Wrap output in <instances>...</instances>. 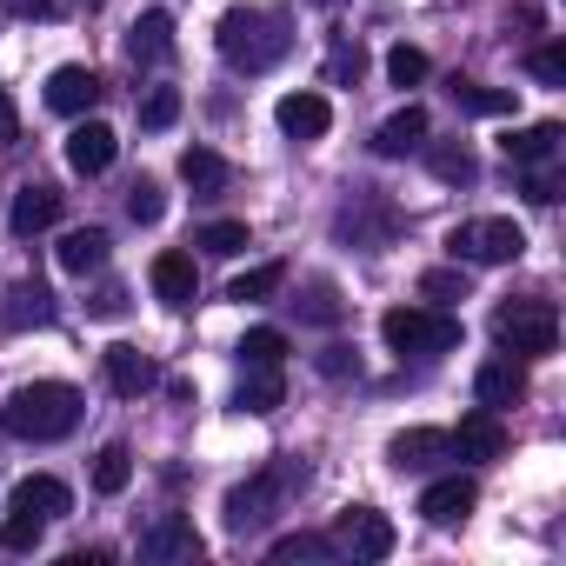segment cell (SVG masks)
I'll return each mask as SVG.
<instances>
[{
  "mask_svg": "<svg viewBox=\"0 0 566 566\" xmlns=\"http://www.w3.org/2000/svg\"><path fill=\"white\" fill-rule=\"evenodd\" d=\"M213 41H220V61L233 74H266L294 54V21L280 8H227Z\"/></svg>",
  "mask_w": 566,
  "mask_h": 566,
  "instance_id": "cell-1",
  "label": "cell"
},
{
  "mask_svg": "<svg viewBox=\"0 0 566 566\" xmlns=\"http://www.w3.org/2000/svg\"><path fill=\"white\" fill-rule=\"evenodd\" d=\"M74 427H81V387L67 380H28L0 407V433L14 440H67Z\"/></svg>",
  "mask_w": 566,
  "mask_h": 566,
  "instance_id": "cell-2",
  "label": "cell"
},
{
  "mask_svg": "<svg viewBox=\"0 0 566 566\" xmlns=\"http://www.w3.org/2000/svg\"><path fill=\"white\" fill-rule=\"evenodd\" d=\"M301 486H307V467H301V460H273V467H260L253 480H240V486L227 493V506H220V513H227V533H260Z\"/></svg>",
  "mask_w": 566,
  "mask_h": 566,
  "instance_id": "cell-3",
  "label": "cell"
},
{
  "mask_svg": "<svg viewBox=\"0 0 566 566\" xmlns=\"http://www.w3.org/2000/svg\"><path fill=\"white\" fill-rule=\"evenodd\" d=\"M380 340L394 354H453L460 347V321L447 307H387L380 314Z\"/></svg>",
  "mask_w": 566,
  "mask_h": 566,
  "instance_id": "cell-4",
  "label": "cell"
},
{
  "mask_svg": "<svg viewBox=\"0 0 566 566\" xmlns=\"http://www.w3.org/2000/svg\"><path fill=\"white\" fill-rule=\"evenodd\" d=\"M493 340L520 360H546L559 347V307L553 301H506L493 314Z\"/></svg>",
  "mask_w": 566,
  "mask_h": 566,
  "instance_id": "cell-5",
  "label": "cell"
},
{
  "mask_svg": "<svg viewBox=\"0 0 566 566\" xmlns=\"http://www.w3.org/2000/svg\"><path fill=\"white\" fill-rule=\"evenodd\" d=\"M447 247H453V260L506 266V260H520V253H526V227H520V220H506V213H486V220H460V227L447 233Z\"/></svg>",
  "mask_w": 566,
  "mask_h": 566,
  "instance_id": "cell-6",
  "label": "cell"
},
{
  "mask_svg": "<svg viewBox=\"0 0 566 566\" xmlns=\"http://www.w3.org/2000/svg\"><path fill=\"white\" fill-rule=\"evenodd\" d=\"M140 559L147 566H193L200 559V533L187 513H160L154 526H140Z\"/></svg>",
  "mask_w": 566,
  "mask_h": 566,
  "instance_id": "cell-7",
  "label": "cell"
},
{
  "mask_svg": "<svg viewBox=\"0 0 566 566\" xmlns=\"http://www.w3.org/2000/svg\"><path fill=\"white\" fill-rule=\"evenodd\" d=\"M394 520L380 506H340V539L334 546H354V559H387L394 553Z\"/></svg>",
  "mask_w": 566,
  "mask_h": 566,
  "instance_id": "cell-8",
  "label": "cell"
},
{
  "mask_svg": "<svg viewBox=\"0 0 566 566\" xmlns=\"http://www.w3.org/2000/svg\"><path fill=\"white\" fill-rule=\"evenodd\" d=\"M387 460H394L400 473H427V467L453 460V433H447V427H407V433L387 440Z\"/></svg>",
  "mask_w": 566,
  "mask_h": 566,
  "instance_id": "cell-9",
  "label": "cell"
},
{
  "mask_svg": "<svg viewBox=\"0 0 566 566\" xmlns=\"http://www.w3.org/2000/svg\"><path fill=\"white\" fill-rule=\"evenodd\" d=\"M0 327L8 334H28V327H54V294L41 280H14L8 294H0Z\"/></svg>",
  "mask_w": 566,
  "mask_h": 566,
  "instance_id": "cell-10",
  "label": "cell"
},
{
  "mask_svg": "<svg viewBox=\"0 0 566 566\" xmlns=\"http://www.w3.org/2000/svg\"><path fill=\"white\" fill-rule=\"evenodd\" d=\"M114 154H120V134H114L107 120H81V127L67 134V167H74V174H87V180H94V174H107V167H114Z\"/></svg>",
  "mask_w": 566,
  "mask_h": 566,
  "instance_id": "cell-11",
  "label": "cell"
},
{
  "mask_svg": "<svg viewBox=\"0 0 566 566\" xmlns=\"http://www.w3.org/2000/svg\"><path fill=\"white\" fill-rule=\"evenodd\" d=\"M473 506H480V486H473L467 473H447V480H433V486L420 493V520H433V526H460Z\"/></svg>",
  "mask_w": 566,
  "mask_h": 566,
  "instance_id": "cell-12",
  "label": "cell"
},
{
  "mask_svg": "<svg viewBox=\"0 0 566 566\" xmlns=\"http://www.w3.org/2000/svg\"><path fill=\"white\" fill-rule=\"evenodd\" d=\"M147 280H154V294H160V307H193V294H200V273H193V253H154V266H147Z\"/></svg>",
  "mask_w": 566,
  "mask_h": 566,
  "instance_id": "cell-13",
  "label": "cell"
},
{
  "mask_svg": "<svg viewBox=\"0 0 566 566\" xmlns=\"http://www.w3.org/2000/svg\"><path fill=\"white\" fill-rule=\"evenodd\" d=\"M101 94H107V87H101L94 67H54V74H48V107H54V114H94Z\"/></svg>",
  "mask_w": 566,
  "mask_h": 566,
  "instance_id": "cell-14",
  "label": "cell"
},
{
  "mask_svg": "<svg viewBox=\"0 0 566 566\" xmlns=\"http://www.w3.org/2000/svg\"><path fill=\"white\" fill-rule=\"evenodd\" d=\"M101 374H107V387L120 394V400H140L160 374H154V360L140 354V347H127V340H114L107 354H101Z\"/></svg>",
  "mask_w": 566,
  "mask_h": 566,
  "instance_id": "cell-15",
  "label": "cell"
},
{
  "mask_svg": "<svg viewBox=\"0 0 566 566\" xmlns=\"http://www.w3.org/2000/svg\"><path fill=\"white\" fill-rule=\"evenodd\" d=\"M473 394H480V407H520L526 400V367L513 360V354H500V360H486L480 374H473Z\"/></svg>",
  "mask_w": 566,
  "mask_h": 566,
  "instance_id": "cell-16",
  "label": "cell"
},
{
  "mask_svg": "<svg viewBox=\"0 0 566 566\" xmlns=\"http://www.w3.org/2000/svg\"><path fill=\"white\" fill-rule=\"evenodd\" d=\"M273 120H280L287 140H321L334 127V107H327V94H287V101L273 107Z\"/></svg>",
  "mask_w": 566,
  "mask_h": 566,
  "instance_id": "cell-17",
  "label": "cell"
},
{
  "mask_svg": "<svg viewBox=\"0 0 566 566\" xmlns=\"http://www.w3.org/2000/svg\"><path fill=\"white\" fill-rule=\"evenodd\" d=\"M559 140H566L559 120H533V127H513V134L500 140V154H506L513 167H546V160L559 154Z\"/></svg>",
  "mask_w": 566,
  "mask_h": 566,
  "instance_id": "cell-18",
  "label": "cell"
},
{
  "mask_svg": "<svg viewBox=\"0 0 566 566\" xmlns=\"http://www.w3.org/2000/svg\"><path fill=\"white\" fill-rule=\"evenodd\" d=\"M54 220H61V193H54V187H41V180H34V187H21V193H14V207H8L14 240H34V233H48Z\"/></svg>",
  "mask_w": 566,
  "mask_h": 566,
  "instance_id": "cell-19",
  "label": "cell"
},
{
  "mask_svg": "<svg viewBox=\"0 0 566 566\" xmlns=\"http://www.w3.org/2000/svg\"><path fill=\"white\" fill-rule=\"evenodd\" d=\"M453 453H460V460H500V453H506V420H500L493 407L467 413L460 433H453Z\"/></svg>",
  "mask_w": 566,
  "mask_h": 566,
  "instance_id": "cell-20",
  "label": "cell"
},
{
  "mask_svg": "<svg viewBox=\"0 0 566 566\" xmlns=\"http://www.w3.org/2000/svg\"><path fill=\"white\" fill-rule=\"evenodd\" d=\"M280 400H287V374L280 367H247L233 387V413H253V420H266Z\"/></svg>",
  "mask_w": 566,
  "mask_h": 566,
  "instance_id": "cell-21",
  "label": "cell"
},
{
  "mask_svg": "<svg viewBox=\"0 0 566 566\" xmlns=\"http://www.w3.org/2000/svg\"><path fill=\"white\" fill-rule=\"evenodd\" d=\"M174 54V21L160 14V8H147L134 28H127V61L134 67H154V61H167Z\"/></svg>",
  "mask_w": 566,
  "mask_h": 566,
  "instance_id": "cell-22",
  "label": "cell"
},
{
  "mask_svg": "<svg viewBox=\"0 0 566 566\" xmlns=\"http://www.w3.org/2000/svg\"><path fill=\"white\" fill-rule=\"evenodd\" d=\"M413 147H427V107H400V114H387L380 120V134H374V154H387V160H400V154H413Z\"/></svg>",
  "mask_w": 566,
  "mask_h": 566,
  "instance_id": "cell-23",
  "label": "cell"
},
{
  "mask_svg": "<svg viewBox=\"0 0 566 566\" xmlns=\"http://www.w3.org/2000/svg\"><path fill=\"white\" fill-rule=\"evenodd\" d=\"M8 506H21V513H41V520H61L67 506H74V493L54 480V473H28L21 486H14V500Z\"/></svg>",
  "mask_w": 566,
  "mask_h": 566,
  "instance_id": "cell-24",
  "label": "cell"
},
{
  "mask_svg": "<svg viewBox=\"0 0 566 566\" xmlns=\"http://www.w3.org/2000/svg\"><path fill=\"white\" fill-rule=\"evenodd\" d=\"M54 253H61V273H81V280H87L94 266H107V233H101V227H74Z\"/></svg>",
  "mask_w": 566,
  "mask_h": 566,
  "instance_id": "cell-25",
  "label": "cell"
},
{
  "mask_svg": "<svg viewBox=\"0 0 566 566\" xmlns=\"http://www.w3.org/2000/svg\"><path fill=\"white\" fill-rule=\"evenodd\" d=\"M280 287H287V260H260V266H247L240 280H233V287H227V301H273Z\"/></svg>",
  "mask_w": 566,
  "mask_h": 566,
  "instance_id": "cell-26",
  "label": "cell"
},
{
  "mask_svg": "<svg viewBox=\"0 0 566 566\" xmlns=\"http://www.w3.org/2000/svg\"><path fill=\"white\" fill-rule=\"evenodd\" d=\"M427 167H433V180H447V187L480 180V160H473L467 140H440V147H427Z\"/></svg>",
  "mask_w": 566,
  "mask_h": 566,
  "instance_id": "cell-27",
  "label": "cell"
},
{
  "mask_svg": "<svg viewBox=\"0 0 566 566\" xmlns=\"http://www.w3.org/2000/svg\"><path fill=\"white\" fill-rule=\"evenodd\" d=\"M180 180H187L193 193H220V187L233 180V167H227L213 147H187V154H180Z\"/></svg>",
  "mask_w": 566,
  "mask_h": 566,
  "instance_id": "cell-28",
  "label": "cell"
},
{
  "mask_svg": "<svg viewBox=\"0 0 566 566\" xmlns=\"http://www.w3.org/2000/svg\"><path fill=\"white\" fill-rule=\"evenodd\" d=\"M360 213H367V220L340 213V233H354V240H360L367 253H374V247H387V233L400 227V213H394V207H380V200H360Z\"/></svg>",
  "mask_w": 566,
  "mask_h": 566,
  "instance_id": "cell-29",
  "label": "cell"
},
{
  "mask_svg": "<svg viewBox=\"0 0 566 566\" xmlns=\"http://www.w3.org/2000/svg\"><path fill=\"white\" fill-rule=\"evenodd\" d=\"M266 559H273V566H301V559H334V539H327V533H280V539L266 546Z\"/></svg>",
  "mask_w": 566,
  "mask_h": 566,
  "instance_id": "cell-30",
  "label": "cell"
},
{
  "mask_svg": "<svg viewBox=\"0 0 566 566\" xmlns=\"http://www.w3.org/2000/svg\"><path fill=\"white\" fill-rule=\"evenodd\" d=\"M460 114H513V94L506 87H480V81H453L447 87Z\"/></svg>",
  "mask_w": 566,
  "mask_h": 566,
  "instance_id": "cell-31",
  "label": "cell"
},
{
  "mask_svg": "<svg viewBox=\"0 0 566 566\" xmlns=\"http://www.w3.org/2000/svg\"><path fill=\"white\" fill-rule=\"evenodd\" d=\"M193 247L213 253V260H233V253H247V220H207L193 233Z\"/></svg>",
  "mask_w": 566,
  "mask_h": 566,
  "instance_id": "cell-32",
  "label": "cell"
},
{
  "mask_svg": "<svg viewBox=\"0 0 566 566\" xmlns=\"http://www.w3.org/2000/svg\"><path fill=\"white\" fill-rule=\"evenodd\" d=\"M420 301H427V307L467 301V266H427V273H420Z\"/></svg>",
  "mask_w": 566,
  "mask_h": 566,
  "instance_id": "cell-33",
  "label": "cell"
},
{
  "mask_svg": "<svg viewBox=\"0 0 566 566\" xmlns=\"http://www.w3.org/2000/svg\"><path fill=\"white\" fill-rule=\"evenodd\" d=\"M294 307H301V321L334 327V321H340V287H334V280H307V294H301Z\"/></svg>",
  "mask_w": 566,
  "mask_h": 566,
  "instance_id": "cell-34",
  "label": "cell"
},
{
  "mask_svg": "<svg viewBox=\"0 0 566 566\" xmlns=\"http://www.w3.org/2000/svg\"><path fill=\"white\" fill-rule=\"evenodd\" d=\"M280 360H287V334L280 327H253L240 340V367H280Z\"/></svg>",
  "mask_w": 566,
  "mask_h": 566,
  "instance_id": "cell-35",
  "label": "cell"
},
{
  "mask_svg": "<svg viewBox=\"0 0 566 566\" xmlns=\"http://www.w3.org/2000/svg\"><path fill=\"white\" fill-rule=\"evenodd\" d=\"M41 533H48V520L41 513H21V506H8V520H0V546H8V553H34Z\"/></svg>",
  "mask_w": 566,
  "mask_h": 566,
  "instance_id": "cell-36",
  "label": "cell"
},
{
  "mask_svg": "<svg viewBox=\"0 0 566 566\" xmlns=\"http://www.w3.org/2000/svg\"><path fill=\"white\" fill-rule=\"evenodd\" d=\"M127 480H134V453L114 440V447H101V460H94V486L101 493H127Z\"/></svg>",
  "mask_w": 566,
  "mask_h": 566,
  "instance_id": "cell-37",
  "label": "cell"
},
{
  "mask_svg": "<svg viewBox=\"0 0 566 566\" xmlns=\"http://www.w3.org/2000/svg\"><path fill=\"white\" fill-rule=\"evenodd\" d=\"M387 81H394V87H420V81H427V54L400 41V48L387 54Z\"/></svg>",
  "mask_w": 566,
  "mask_h": 566,
  "instance_id": "cell-38",
  "label": "cell"
},
{
  "mask_svg": "<svg viewBox=\"0 0 566 566\" xmlns=\"http://www.w3.org/2000/svg\"><path fill=\"white\" fill-rule=\"evenodd\" d=\"M127 213H134L140 227H154V220L167 213V193H160V180H134V187H127Z\"/></svg>",
  "mask_w": 566,
  "mask_h": 566,
  "instance_id": "cell-39",
  "label": "cell"
},
{
  "mask_svg": "<svg viewBox=\"0 0 566 566\" xmlns=\"http://www.w3.org/2000/svg\"><path fill=\"white\" fill-rule=\"evenodd\" d=\"M526 74H533L539 87H566V48H533V54H526Z\"/></svg>",
  "mask_w": 566,
  "mask_h": 566,
  "instance_id": "cell-40",
  "label": "cell"
},
{
  "mask_svg": "<svg viewBox=\"0 0 566 566\" xmlns=\"http://www.w3.org/2000/svg\"><path fill=\"white\" fill-rule=\"evenodd\" d=\"M174 120H180V94H174V87H154V94L140 101V127L160 134V127H174Z\"/></svg>",
  "mask_w": 566,
  "mask_h": 566,
  "instance_id": "cell-41",
  "label": "cell"
},
{
  "mask_svg": "<svg viewBox=\"0 0 566 566\" xmlns=\"http://www.w3.org/2000/svg\"><path fill=\"white\" fill-rule=\"evenodd\" d=\"M327 380H354L360 374V360H354V347H321V360H314Z\"/></svg>",
  "mask_w": 566,
  "mask_h": 566,
  "instance_id": "cell-42",
  "label": "cell"
},
{
  "mask_svg": "<svg viewBox=\"0 0 566 566\" xmlns=\"http://www.w3.org/2000/svg\"><path fill=\"white\" fill-rule=\"evenodd\" d=\"M526 200L533 207H553L559 200V174H526Z\"/></svg>",
  "mask_w": 566,
  "mask_h": 566,
  "instance_id": "cell-43",
  "label": "cell"
},
{
  "mask_svg": "<svg viewBox=\"0 0 566 566\" xmlns=\"http://www.w3.org/2000/svg\"><path fill=\"white\" fill-rule=\"evenodd\" d=\"M94 314H101V321H120V314H127V294H120V287H101V294H94Z\"/></svg>",
  "mask_w": 566,
  "mask_h": 566,
  "instance_id": "cell-44",
  "label": "cell"
},
{
  "mask_svg": "<svg viewBox=\"0 0 566 566\" xmlns=\"http://www.w3.org/2000/svg\"><path fill=\"white\" fill-rule=\"evenodd\" d=\"M347 74H360V48H334V81H347Z\"/></svg>",
  "mask_w": 566,
  "mask_h": 566,
  "instance_id": "cell-45",
  "label": "cell"
},
{
  "mask_svg": "<svg viewBox=\"0 0 566 566\" xmlns=\"http://www.w3.org/2000/svg\"><path fill=\"white\" fill-rule=\"evenodd\" d=\"M21 21H54V0H14Z\"/></svg>",
  "mask_w": 566,
  "mask_h": 566,
  "instance_id": "cell-46",
  "label": "cell"
},
{
  "mask_svg": "<svg viewBox=\"0 0 566 566\" xmlns=\"http://www.w3.org/2000/svg\"><path fill=\"white\" fill-rule=\"evenodd\" d=\"M14 127H21V114H14V94L0 87V134H14Z\"/></svg>",
  "mask_w": 566,
  "mask_h": 566,
  "instance_id": "cell-47",
  "label": "cell"
},
{
  "mask_svg": "<svg viewBox=\"0 0 566 566\" xmlns=\"http://www.w3.org/2000/svg\"><path fill=\"white\" fill-rule=\"evenodd\" d=\"M87 8H101V0H87Z\"/></svg>",
  "mask_w": 566,
  "mask_h": 566,
  "instance_id": "cell-48",
  "label": "cell"
}]
</instances>
